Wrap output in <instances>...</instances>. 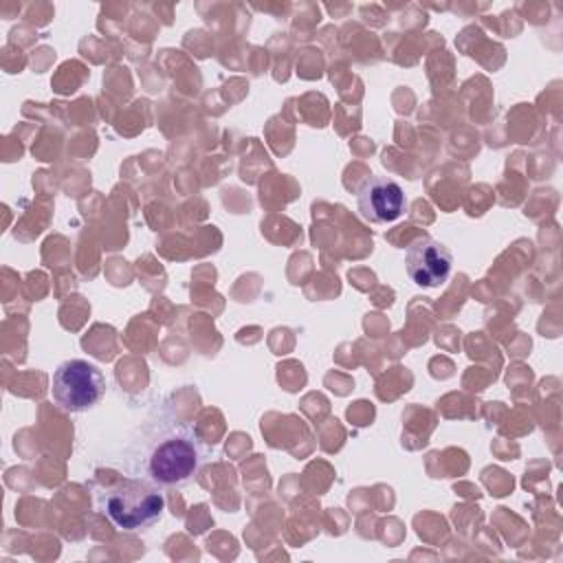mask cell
I'll return each instance as SVG.
<instances>
[{
	"mask_svg": "<svg viewBox=\"0 0 563 563\" xmlns=\"http://www.w3.org/2000/svg\"><path fill=\"white\" fill-rule=\"evenodd\" d=\"M106 394V376L86 358L62 361L51 380V396L55 405L68 413H84L92 409Z\"/></svg>",
	"mask_w": 563,
	"mask_h": 563,
	"instance_id": "obj_3",
	"label": "cell"
},
{
	"mask_svg": "<svg viewBox=\"0 0 563 563\" xmlns=\"http://www.w3.org/2000/svg\"><path fill=\"white\" fill-rule=\"evenodd\" d=\"M209 460V446L189 422H158L141 440L134 460L136 475L161 488L189 484Z\"/></svg>",
	"mask_w": 563,
	"mask_h": 563,
	"instance_id": "obj_1",
	"label": "cell"
},
{
	"mask_svg": "<svg viewBox=\"0 0 563 563\" xmlns=\"http://www.w3.org/2000/svg\"><path fill=\"white\" fill-rule=\"evenodd\" d=\"M405 268L413 284L422 288H440L451 275L453 255L442 242L422 235L407 246Z\"/></svg>",
	"mask_w": 563,
	"mask_h": 563,
	"instance_id": "obj_4",
	"label": "cell"
},
{
	"mask_svg": "<svg viewBox=\"0 0 563 563\" xmlns=\"http://www.w3.org/2000/svg\"><path fill=\"white\" fill-rule=\"evenodd\" d=\"M356 209L367 222H394L405 211V191L387 176H369L356 189Z\"/></svg>",
	"mask_w": 563,
	"mask_h": 563,
	"instance_id": "obj_5",
	"label": "cell"
},
{
	"mask_svg": "<svg viewBox=\"0 0 563 563\" xmlns=\"http://www.w3.org/2000/svg\"><path fill=\"white\" fill-rule=\"evenodd\" d=\"M97 508L114 528L139 532L161 519L165 495L161 486L141 475H121L97 493Z\"/></svg>",
	"mask_w": 563,
	"mask_h": 563,
	"instance_id": "obj_2",
	"label": "cell"
}]
</instances>
